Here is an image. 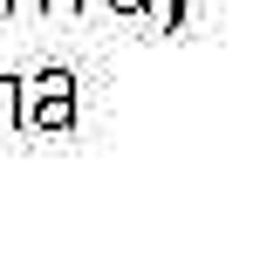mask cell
Segmentation results:
<instances>
[{
  "instance_id": "6da1fadb",
  "label": "cell",
  "mask_w": 260,
  "mask_h": 260,
  "mask_svg": "<svg viewBox=\"0 0 260 260\" xmlns=\"http://www.w3.org/2000/svg\"><path fill=\"white\" fill-rule=\"evenodd\" d=\"M76 82L62 76V69H41L35 82H27V96H21V123L27 130H69V117H76Z\"/></svg>"
},
{
  "instance_id": "7a4b0ae2",
  "label": "cell",
  "mask_w": 260,
  "mask_h": 260,
  "mask_svg": "<svg viewBox=\"0 0 260 260\" xmlns=\"http://www.w3.org/2000/svg\"><path fill=\"white\" fill-rule=\"evenodd\" d=\"M21 96H27L21 76H0V130H21Z\"/></svg>"
},
{
  "instance_id": "3957f363",
  "label": "cell",
  "mask_w": 260,
  "mask_h": 260,
  "mask_svg": "<svg viewBox=\"0 0 260 260\" xmlns=\"http://www.w3.org/2000/svg\"><path fill=\"white\" fill-rule=\"evenodd\" d=\"M41 7H48V14H76L82 0H41Z\"/></svg>"
}]
</instances>
